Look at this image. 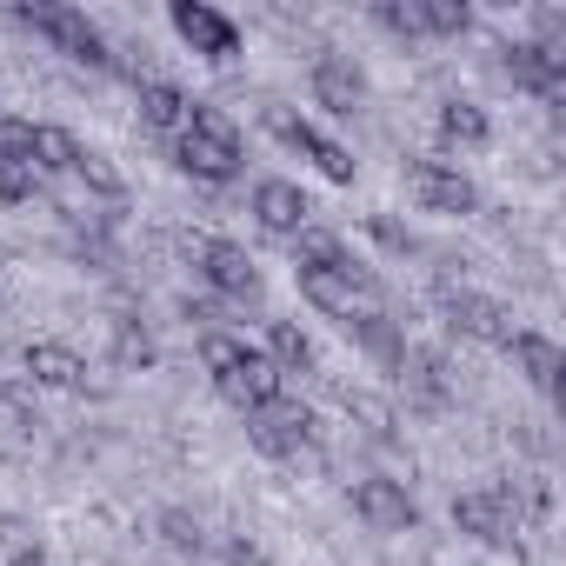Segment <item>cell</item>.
<instances>
[{
    "mask_svg": "<svg viewBox=\"0 0 566 566\" xmlns=\"http://www.w3.org/2000/svg\"><path fill=\"white\" fill-rule=\"evenodd\" d=\"M347 500H354V520L374 526V533H413V526H420V506H413L407 480H394V473H367V480H354Z\"/></svg>",
    "mask_w": 566,
    "mask_h": 566,
    "instance_id": "6",
    "label": "cell"
},
{
    "mask_svg": "<svg viewBox=\"0 0 566 566\" xmlns=\"http://www.w3.org/2000/svg\"><path fill=\"white\" fill-rule=\"evenodd\" d=\"M28 160H34V174H74V160H81V140L67 134V127H28Z\"/></svg>",
    "mask_w": 566,
    "mask_h": 566,
    "instance_id": "21",
    "label": "cell"
},
{
    "mask_svg": "<svg viewBox=\"0 0 566 566\" xmlns=\"http://www.w3.org/2000/svg\"><path fill=\"white\" fill-rule=\"evenodd\" d=\"M193 266H200V280L220 294V301H260V260L240 247V240H227V233H207V240H193Z\"/></svg>",
    "mask_w": 566,
    "mask_h": 566,
    "instance_id": "3",
    "label": "cell"
},
{
    "mask_svg": "<svg viewBox=\"0 0 566 566\" xmlns=\"http://www.w3.org/2000/svg\"><path fill=\"white\" fill-rule=\"evenodd\" d=\"M453 526L467 539H480V546H513L526 520H520V506H513L506 486H480V493H460L453 500Z\"/></svg>",
    "mask_w": 566,
    "mask_h": 566,
    "instance_id": "7",
    "label": "cell"
},
{
    "mask_svg": "<svg viewBox=\"0 0 566 566\" xmlns=\"http://www.w3.org/2000/svg\"><path fill=\"white\" fill-rule=\"evenodd\" d=\"M220 400H233L240 413H260V407H273V400H287V374H280L266 354H253L233 380H220Z\"/></svg>",
    "mask_w": 566,
    "mask_h": 566,
    "instance_id": "16",
    "label": "cell"
},
{
    "mask_svg": "<svg viewBox=\"0 0 566 566\" xmlns=\"http://www.w3.org/2000/svg\"><path fill=\"white\" fill-rule=\"evenodd\" d=\"M420 8V41L433 34V41H460L467 28H473V8L467 0H413Z\"/></svg>",
    "mask_w": 566,
    "mask_h": 566,
    "instance_id": "24",
    "label": "cell"
},
{
    "mask_svg": "<svg viewBox=\"0 0 566 566\" xmlns=\"http://www.w3.org/2000/svg\"><path fill=\"white\" fill-rule=\"evenodd\" d=\"M506 61V81L513 87H526V94H539V101H559L566 94V54L553 48V41H513V48H500Z\"/></svg>",
    "mask_w": 566,
    "mask_h": 566,
    "instance_id": "12",
    "label": "cell"
},
{
    "mask_svg": "<svg viewBox=\"0 0 566 566\" xmlns=\"http://www.w3.org/2000/svg\"><path fill=\"white\" fill-rule=\"evenodd\" d=\"M34 187H41L34 160H28V154H14V147H0V200L21 207V200H34Z\"/></svg>",
    "mask_w": 566,
    "mask_h": 566,
    "instance_id": "26",
    "label": "cell"
},
{
    "mask_svg": "<svg viewBox=\"0 0 566 566\" xmlns=\"http://www.w3.org/2000/svg\"><path fill=\"white\" fill-rule=\"evenodd\" d=\"M14 21H21L28 34H41L54 54L81 61V67H114V48H107V34L87 21V8H67V0H21Z\"/></svg>",
    "mask_w": 566,
    "mask_h": 566,
    "instance_id": "2",
    "label": "cell"
},
{
    "mask_svg": "<svg viewBox=\"0 0 566 566\" xmlns=\"http://www.w3.org/2000/svg\"><path fill=\"white\" fill-rule=\"evenodd\" d=\"M433 134H440L447 147H486V140H493V120H486V107H473V101H440Z\"/></svg>",
    "mask_w": 566,
    "mask_h": 566,
    "instance_id": "19",
    "label": "cell"
},
{
    "mask_svg": "<svg viewBox=\"0 0 566 566\" xmlns=\"http://www.w3.org/2000/svg\"><path fill=\"white\" fill-rule=\"evenodd\" d=\"M187 114H193V101H187L174 81H140V120H147V127L180 134V127H187Z\"/></svg>",
    "mask_w": 566,
    "mask_h": 566,
    "instance_id": "20",
    "label": "cell"
},
{
    "mask_svg": "<svg viewBox=\"0 0 566 566\" xmlns=\"http://www.w3.org/2000/svg\"><path fill=\"white\" fill-rule=\"evenodd\" d=\"M307 87H314V107H327V114H360L367 107V67L354 54H340V48L314 54Z\"/></svg>",
    "mask_w": 566,
    "mask_h": 566,
    "instance_id": "11",
    "label": "cell"
},
{
    "mask_svg": "<svg viewBox=\"0 0 566 566\" xmlns=\"http://www.w3.org/2000/svg\"><path fill=\"white\" fill-rule=\"evenodd\" d=\"M407 193L427 207V213H447V220H467L480 207V187L453 167V160H433V154H413L407 160Z\"/></svg>",
    "mask_w": 566,
    "mask_h": 566,
    "instance_id": "5",
    "label": "cell"
},
{
    "mask_svg": "<svg viewBox=\"0 0 566 566\" xmlns=\"http://www.w3.org/2000/svg\"><path fill=\"white\" fill-rule=\"evenodd\" d=\"M8 566H48V553H41V546H14Z\"/></svg>",
    "mask_w": 566,
    "mask_h": 566,
    "instance_id": "32",
    "label": "cell"
},
{
    "mask_svg": "<svg viewBox=\"0 0 566 566\" xmlns=\"http://www.w3.org/2000/svg\"><path fill=\"white\" fill-rule=\"evenodd\" d=\"M400 380H407V400H413V407H427V413H440V407L453 400V387H447V360H440L433 347H407Z\"/></svg>",
    "mask_w": 566,
    "mask_h": 566,
    "instance_id": "18",
    "label": "cell"
},
{
    "mask_svg": "<svg viewBox=\"0 0 566 566\" xmlns=\"http://www.w3.org/2000/svg\"><path fill=\"white\" fill-rule=\"evenodd\" d=\"M160 539H167L174 553H207V526H200L187 506H167V513H160Z\"/></svg>",
    "mask_w": 566,
    "mask_h": 566,
    "instance_id": "28",
    "label": "cell"
},
{
    "mask_svg": "<svg viewBox=\"0 0 566 566\" xmlns=\"http://www.w3.org/2000/svg\"><path fill=\"white\" fill-rule=\"evenodd\" d=\"M167 21H174V34H180L200 61H213V67H227V61L240 54V28H233L220 8H207V0H174Z\"/></svg>",
    "mask_w": 566,
    "mask_h": 566,
    "instance_id": "9",
    "label": "cell"
},
{
    "mask_svg": "<svg viewBox=\"0 0 566 566\" xmlns=\"http://www.w3.org/2000/svg\"><path fill=\"white\" fill-rule=\"evenodd\" d=\"M253 220H260V233H273V240H294L301 227H314V200H307L301 180L266 174V180H253Z\"/></svg>",
    "mask_w": 566,
    "mask_h": 566,
    "instance_id": "10",
    "label": "cell"
},
{
    "mask_svg": "<svg viewBox=\"0 0 566 566\" xmlns=\"http://www.w3.org/2000/svg\"><path fill=\"white\" fill-rule=\"evenodd\" d=\"M266 127H273V140H280V147H294L301 160H314V174H321V180H334V187H354L360 160H354L340 140H327L314 120H301V114H287V107H273V114H266Z\"/></svg>",
    "mask_w": 566,
    "mask_h": 566,
    "instance_id": "4",
    "label": "cell"
},
{
    "mask_svg": "<svg viewBox=\"0 0 566 566\" xmlns=\"http://www.w3.org/2000/svg\"><path fill=\"white\" fill-rule=\"evenodd\" d=\"M347 334H354V347L374 360V367H387V374H400V360H407V334L387 321V314H374V307H360L354 321H347Z\"/></svg>",
    "mask_w": 566,
    "mask_h": 566,
    "instance_id": "17",
    "label": "cell"
},
{
    "mask_svg": "<svg viewBox=\"0 0 566 566\" xmlns=\"http://www.w3.org/2000/svg\"><path fill=\"white\" fill-rule=\"evenodd\" d=\"M0 387H8V380H0Z\"/></svg>",
    "mask_w": 566,
    "mask_h": 566,
    "instance_id": "33",
    "label": "cell"
},
{
    "mask_svg": "<svg viewBox=\"0 0 566 566\" xmlns=\"http://www.w3.org/2000/svg\"><path fill=\"white\" fill-rule=\"evenodd\" d=\"M280 374H314V340L294 321H266V347H260Z\"/></svg>",
    "mask_w": 566,
    "mask_h": 566,
    "instance_id": "23",
    "label": "cell"
},
{
    "mask_svg": "<svg viewBox=\"0 0 566 566\" xmlns=\"http://www.w3.org/2000/svg\"><path fill=\"white\" fill-rule=\"evenodd\" d=\"M500 354H506V360H513V374H520L526 387H539V394H553V387H559V374H566L559 340H553V334H539V327H513Z\"/></svg>",
    "mask_w": 566,
    "mask_h": 566,
    "instance_id": "13",
    "label": "cell"
},
{
    "mask_svg": "<svg viewBox=\"0 0 566 566\" xmlns=\"http://www.w3.org/2000/svg\"><path fill=\"white\" fill-rule=\"evenodd\" d=\"M174 167L193 174V180H207V187L240 180V167H247V154H240V127H233L220 107H200V101H193L187 127L174 134Z\"/></svg>",
    "mask_w": 566,
    "mask_h": 566,
    "instance_id": "1",
    "label": "cell"
},
{
    "mask_svg": "<svg viewBox=\"0 0 566 566\" xmlns=\"http://www.w3.org/2000/svg\"><path fill=\"white\" fill-rule=\"evenodd\" d=\"M74 174H81V180H87V187H94L101 200H120V193H127V174H120V167H114L107 154H94V147H81Z\"/></svg>",
    "mask_w": 566,
    "mask_h": 566,
    "instance_id": "27",
    "label": "cell"
},
{
    "mask_svg": "<svg viewBox=\"0 0 566 566\" xmlns=\"http://www.w3.org/2000/svg\"><path fill=\"white\" fill-rule=\"evenodd\" d=\"M447 327L453 334H467V340H486V347H506V334H513V314L500 307V301H486V294H447Z\"/></svg>",
    "mask_w": 566,
    "mask_h": 566,
    "instance_id": "14",
    "label": "cell"
},
{
    "mask_svg": "<svg viewBox=\"0 0 566 566\" xmlns=\"http://www.w3.org/2000/svg\"><path fill=\"white\" fill-rule=\"evenodd\" d=\"M314 407H301V400H273V407H260V413H247V440L266 453V460H294L301 447H314Z\"/></svg>",
    "mask_w": 566,
    "mask_h": 566,
    "instance_id": "8",
    "label": "cell"
},
{
    "mask_svg": "<svg viewBox=\"0 0 566 566\" xmlns=\"http://www.w3.org/2000/svg\"><path fill=\"white\" fill-rule=\"evenodd\" d=\"M374 28L394 41H420V8L413 0H374Z\"/></svg>",
    "mask_w": 566,
    "mask_h": 566,
    "instance_id": "29",
    "label": "cell"
},
{
    "mask_svg": "<svg viewBox=\"0 0 566 566\" xmlns=\"http://www.w3.org/2000/svg\"><path fill=\"white\" fill-rule=\"evenodd\" d=\"M154 360H160L154 334H147L140 321H114V367H120V374H147Z\"/></svg>",
    "mask_w": 566,
    "mask_h": 566,
    "instance_id": "25",
    "label": "cell"
},
{
    "mask_svg": "<svg viewBox=\"0 0 566 566\" xmlns=\"http://www.w3.org/2000/svg\"><path fill=\"white\" fill-rule=\"evenodd\" d=\"M253 354H260V347H253V340H240V334H227V327H207V334H200V367L213 374V387H220V380H233Z\"/></svg>",
    "mask_w": 566,
    "mask_h": 566,
    "instance_id": "22",
    "label": "cell"
},
{
    "mask_svg": "<svg viewBox=\"0 0 566 566\" xmlns=\"http://www.w3.org/2000/svg\"><path fill=\"white\" fill-rule=\"evenodd\" d=\"M227 566H266V559H260V546H247V539H227Z\"/></svg>",
    "mask_w": 566,
    "mask_h": 566,
    "instance_id": "31",
    "label": "cell"
},
{
    "mask_svg": "<svg viewBox=\"0 0 566 566\" xmlns=\"http://www.w3.org/2000/svg\"><path fill=\"white\" fill-rule=\"evenodd\" d=\"M21 367H28L34 387H54V394H81L87 387V360L74 347H61V340H28L21 347Z\"/></svg>",
    "mask_w": 566,
    "mask_h": 566,
    "instance_id": "15",
    "label": "cell"
},
{
    "mask_svg": "<svg viewBox=\"0 0 566 566\" xmlns=\"http://www.w3.org/2000/svg\"><path fill=\"white\" fill-rule=\"evenodd\" d=\"M347 413H354V420H367V433H374V440H394V413H387L374 394H347Z\"/></svg>",
    "mask_w": 566,
    "mask_h": 566,
    "instance_id": "30",
    "label": "cell"
}]
</instances>
